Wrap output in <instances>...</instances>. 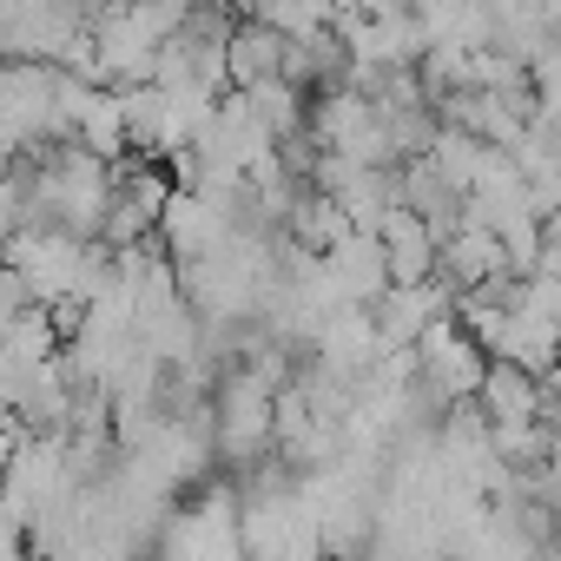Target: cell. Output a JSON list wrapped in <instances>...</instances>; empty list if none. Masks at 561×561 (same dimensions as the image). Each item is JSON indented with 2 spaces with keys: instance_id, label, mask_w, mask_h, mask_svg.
Returning a JSON list of instances; mask_svg holds the SVG:
<instances>
[]
</instances>
